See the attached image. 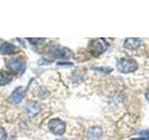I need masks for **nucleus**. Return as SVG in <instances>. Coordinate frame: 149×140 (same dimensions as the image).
I'll return each mask as SVG.
<instances>
[{
    "label": "nucleus",
    "mask_w": 149,
    "mask_h": 140,
    "mask_svg": "<svg viewBox=\"0 0 149 140\" xmlns=\"http://www.w3.org/2000/svg\"><path fill=\"white\" fill-rule=\"evenodd\" d=\"M146 99H147L148 102H149V89H148L147 92H146Z\"/></svg>",
    "instance_id": "4468645a"
},
{
    "label": "nucleus",
    "mask_w": 149,
    "mask_h": 140,
    "mask_svg": "<svg viewBox=\"0 0 149 140\" xmlns=\"http://www.w3.org/2000/svg\"><path fill=\"white\" fill-rule=\"evenodd\" d=\"M59 65H63V64H71L70 63H57Z\"/></svg>",
    "instance_id": "2eb2a0df"
},
{
    "label": "nucleus",
    "mask_w": 149,
    "mask_h": 140,
    "mask_svg": "<svg viewBox=\"0 0 149 140\" xmlns=\"http://www.w3.org/2000/svg\"><path fill=\"white\" fill-rule=\"evenodd\" d=\"M49 128L53 134L62 135L65 131V124L60 119H52L49 123Z\"/></svg>",
    "instance_id": "7ed1b4c3"
},
{
    "label": "nucleus",
    "mask_w": 149,
    "mask_h": 140,
    "mask_svg": "<svg viewBox=\"0 0 149 140\" xmlns=\"http://www.w3.org/2000/svg\"><path fill=\"white\" fill-rule=\"evenodd\" d=\"M54 53L57 57L60 58H69L70 56L72 55V52L66 48H63V49H55L54 50Z\"/></svg>",
    "instance_id": "9b49d317"
},
{
    "label": "nucleus",
    "mask_w": 149,
    "mask_h": 140,
    "mask_svg": "<svg viewBox=\"0 0 149 140\" xmlns=\"http://www.w3.org/2000/svg\"><path fill=\"white\" fill-rule=\"evenodd\" d=\"M106 47L107 45L102 39H95L91 42L90 46H88V49H90V52L93 56H98L104 52Z\"/></svg>",
    "instance_id": "f03ea898"
},
{
    "label": "nucleus",
    "mask_w": 149,
    "mask_h": 140,
    "mask_svg": "<svg viewBox=\"0 0 149 140\" xmlns=\"http://www.w3.org/2000/svg\"><path fill=\"white\" fill-rule=\"evenodd\" d=\"M28 40H30V42L33 44H37V43H41L44 40V38H28Z\"/></svg>",
    "instance_id": "ddd939ff"
},
{
    "label": "nucleus",
    "mask_w": 149,
    "mask_h": 140,
    "mask_svg": "<svg viewBox=\"0 0 149 140\" xmlns=\"http://www.w3.org/2000/svg\"><path fill=\"white\" fill-rule=\"evenodd\" d=\"M24 93H25L24 89H23L22 87H18L11 93V99H12V101L15 102V103L21 102L22 100V98L24 97Z\"/></svg>",
    "instance_id": "423d86ee"
},
{
    "label": "nucleus",
    "mask_w": 149,
    "mask_h": 140,
    "mask_svg": "<svg viewBox=\"0 0 149 140\" xmlns=\"http://www.w3.org/2000/svg\"><path fill=\"white\" fill-rule=\"evenodd\" d=\"M102 130L99 127H91L88 132V138L90 140H97L101 137Z\"/></svg>",
    "instance_id": "1a4fd4ad"
},
{
    "label": "nucleus",
    "mask_w": 149,
    "mask_h": 140,
    "mask_svg": "<svg viewBox=\"0 0 149 140\" xmlns=\"http://www.w3.org/2000/svg\"><path fill=\"white\" fill-rule=\"evenodd\" d=\"M9 140H17V139H16V137H15V136H14V135H13V136H11L10 138H9Z\"/></svg>",
    "instance_id": "dca6fc26"
},
{
    "label": "nucleus",
    "mask_w": 149,
    "mask_h": 140,
    "mask_svg": "<svg viewBox=\"0 0 149 140\" xmlns=\"http://www.w3.org/2000/svg\"><path fill=\"white\" fill-rule=\"evenodd\" d=\"M7 136H8V134H7L6 130L0 126V140H6Z\"/></svg>",
    "instance_id": "f8f14e48"
},
{
    "label": "nucleus",
    "mask_w": 149,
    "mask_h": 140,
    "mask_svg": "<svg viewBox=\"0 0 149 140\" xmlns=\"http://www.w3.org/2000/svg\"><path fill=\"white\" fill-rule=\"evenodd\" d=\"M23 61L21 58H13L11 60H9V62L8 64V66L9 69L13 70V71H20L23 68Z\"/></svg>",
    "instance_id": "39448f33"
},
{
    "label": "nucleus",
    "mask_w": 149,
    "mask_h": 140,
    "mask_svg": "<svg viewBox=\"0 0 149 140\" xmlns=\"http://www.w3.org/2000/svg\"><path fill=\"white\" fill-rule=\"evenodd\" d=\"M118 68L122 73H132L138 68V63L132 57H122L118 61Z\"/></svg>",
    "instance_id": "f257e3e1"
},
{
    "label": "nucleus",
    "mask_w": 149,
    "mask_h": 140,
    "mask_svg": "<svg viewBox=\"0 0 149 140\" xmlns=\"http://www.w3.org/2000/svg\"><path fill=\"white\" fill-rule=\"evenodd\" d=\"M0 51H1L2 54H15L19 51V49L11 43L4 42V43L0 46Z\"/></svg>",
    "instance_id": "20e7f679"
},
{
    "label": "nucleus",
    "mask_w": 149,
    "mask_h": 140,
    "mask_svg": "<svg viewBox=\"0 0 149 140\" xmlns=\"http://www.w3.org/2000/svg\"><path fill=\"white\" fill-rule=\"evenodd\" d=\"M141 43H142V41L138 38H128L125 40L124 46H125V48H127L129 50H134V49H137L138 47L141 45Z\"/></svg>",
    "instance_id": "0eeeda50"
},
{
    "label": "nucleus",
    "mask_w": 149,
    "mask_h": 140,
    "mask_svg": "<svg viewBox=\"0 0 149 140\" xmlns=\"http://www.w3.org/2000/svg\"><path fill=\"white\" fill-rule=\"evenodd\" d=\"M40 112L39 106L34 103H30L26 106V113L29 117H35Z\"/></svg>",
    "instance_id": "6e6552de"
},
{
    "label": "nucleus",
    "mask_w": 149,
    "mask_h": 140,
    "mask_svg": "<svg viewBox=\"0 0 149 140\" xmlns=\"http://www.w3.org/2000/svg\"><path fill=\"white\" fill-rule=\"evenodd\" d=\"M12 80V75L7 71H0V85H7Z\"/></svg>",
    "instance_id": "9d476101"
}]
</instances>
